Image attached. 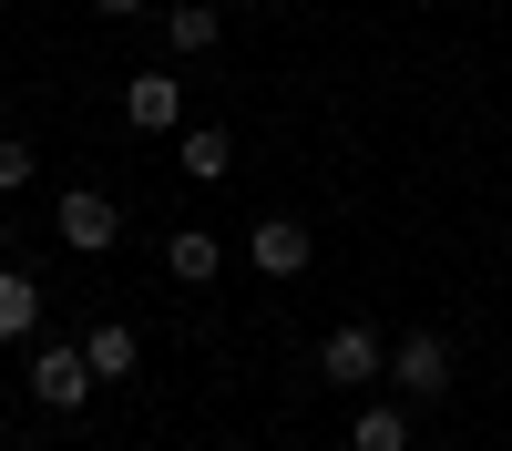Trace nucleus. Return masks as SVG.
<instances>
[{
	"mask_svg": "<svg viewBox=\"0 0 512 451\" xmlns=\"http://www.w3.org/2000/svg\"><path fill=\"white\" fill-rule=\"evenodd\" d=\"M318 380H328V390H369V380H390V339H379V328H359V318H338L328 339H318Z\"/></svg>",
	"mask_w": 512,
	"mask_h": 451,
	"instance_id": "obj_1",
	"label": "nucleus"
},
{
	"mask_svg": "<svg viewBox=\"0 0 512 451\" xmlns=\"http://www.w3.org/2000/svg\"><path fill=\"white\" fill-rule=\"evenodd\" d=\"M52 226H62V246H72V257H113V246H123V205H113L103 185H62Z\"/></svg>",
	"mask_w": 512,
	"mask_h": 451,
	"instance_id": "obj_2",
	"label": "nucleus"
},
{
	"mask_svg": "<svg viewBox=\"0 0 512 451\" xmlns=\"http://www.w3.org/2000/svg\"><path fill=\"white\" fill-rule=\"evenodd\" d=\"M390 390H400L410 410L451 390V339H441V328H410V339H390Z\"/></svg>",
	"mask_w": 512,
	"mask_h": 451,
	"instance_id": "obj_3",
	"label": "nucleus"
},
{
	"mask_svg": "<svg viewBox=\"0 0 512 451\" xmlns=\"http://www.w3.org/2000/svg\"><path fill=\"white\" fill-rule=\"evenodd\" d=\"M31 400L41 410H82V400H93V359H82V339L72 349H31Z\"/></svg>",
	"mask_w": 512,
	"mask_h": 451,
	"instance_id": "obj_4",
	"label": "nucleus"
},
{
	"mask_svg": "<svg viewBox=\"0 0 512 451\" xmlns=\"http://www.w3.org/2000/svg\"><path fill=\"white\" fill-rule=\"evenodd\" d=\"M123 123L134 134H185V82L175 72H134L123 82Z\"/></svg>",
	"mask_w": 512,
	"mask_h": 451,
	"instance_id": "obj_5",
	"label": "nucleus"
},
{
	"mask_svg": "<svg viewBox=\"0 0 512 451\" xmlns=\"http://www.w3.org/2000/svg\"><path fill=\"white\" fill-rule=\"evenodd\" d=\"M246 257L267 267V277H308V226H297V216H256Z\"/></svg>",
	"mask_w": 512,
	"mask_h": 451,
	"instance_id": "obj_6",
	"label": "nucleus"
},
{
	"mask_svg": "<svg viewBox=\"0 0 512 451\" xmlns=\"http://www.w3.org/2000/svg\"><path fill=\"white\" fill-rule=\"evenodd\" d=\"M21 339H41V287L21 267H0V349H21Z\"/></svg>",
	"mask_w": 512,
	"mask_h": 451,
	"instance_id": "obj_7",
	"label": "nucleus"
},
{
	"mask_svg": "<svg viewBox=\"0 0 512 451\" xmlns=\"http://www.w3.org/2000/svg\"><path fill=\"white\" fill-rule=\"evenodd\" d=\"M82 359H93V380H134V369H144V339H134L123 318H103L93 339H82Z\"/></svg>",
	"mask_w": 512,
	"mask_h": 451,
	"instance_id": "obj_8",
	"label": "nucleus"
},
{
	"mask_svg": "<svg viewBox=\"0 0 512 451\" xmlns=\"http://www.w3.org/2000/svg\"><path fill=\"white\" fill-rule=\"evenodd\" d=\"M175 144H185V175H195V185H226V164H236V134H226V123H185Z\"/></svg>",
	"mask_w": 512,
	"mask_h": 451,
	"instance_id": "obj_9",
	"label": "nucleus"
},
{
	"mask_svg": "<svg viewBox=\"0 0 512 451\" xmlns=\"http://www.w3.org/2000/svg\"><path fill=\"white\" fill-rule=\"evenodd\" d=\"M349 451H410V400H369L349 421Z\"/></svg>",
	"mask_w": 512,
	"mask_h": 451,
	"instance_id": "obj_10",
	"label": "nucleus"
},
{
	"mask_svg": "<svg viewBox=\"0 0 512 451\" xmlns=\"http://www.w3.org/2000/svg\"><path fill=\"white\" fill-rule=\"evenodd\" d=\"M164 267H175L185 287H205V277H216V267H226V246H216V236H205V226H175V236H164Z\"/></svg>",
	"mask_w": 512,
	"mask_h": 451,
	"instance_id": "obj_11",
	"label": "nucleus"
},
{
	"mask_svg": "<svg viewBox=\"0 0 512 451\" xmlns=\"http://www.w3.org/2000/svg\"><path fill=\"white\" fill-rule=\"evenodd\" d=\"M216 31H226V11H205V0H175V11H164V41H175V52H216Z\"/></svg>",
	"mask_w": 512,
	"mask_h": 451,
	"instance_id": "obj_12",
	"label": "nucleus"
},
{
	"mask_svg": "<svg viewBox=\"0 0 512 451\" xmlns=\"http://www.w3.org/2000/svg\"><path fill=\"white\" fill-rule=\"evenodd\" d=\"M21 185H31V144L0 134V195H21Z\"/></svg>",
	"mask_w": 512,
	"mask_h": 451,
	"instance_id": "obj_13",
	"label": "nucleus"
},
{
	"mask_svg": "<svg viewBox=\"0 0 512 451\" xmlns=\"http://www.w3.org/2000/svg\"><path fill=\"white\" fill-rule=\"evenodd\" d=\"M93 11H103V21H134V11H144V0H93Z\"/></svg>",
	"mask_w": 512,
	"mask_h": 451,
	"instance_id": "obj_14",
	"label": "nucleus"
}]
</instances>
